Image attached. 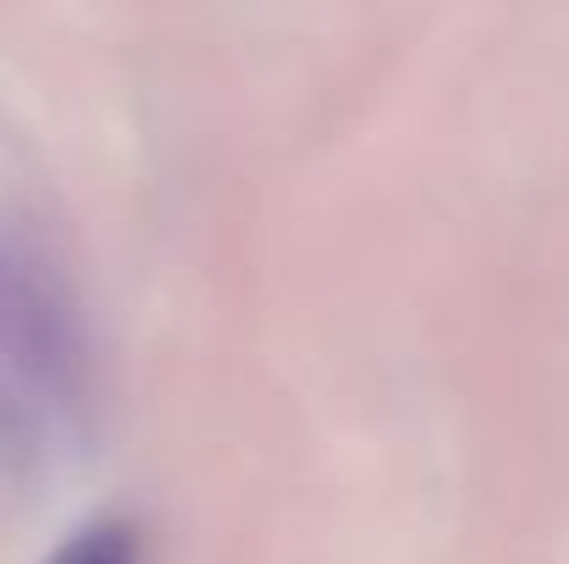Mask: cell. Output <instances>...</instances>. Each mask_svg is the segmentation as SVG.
<instances>
[{
    "instance_id": "1",
    "label": "cell",
    "mask_w": 569,
    "mask_h": 564,
    "mask_svg": "<svg viewBox=\"0 0 569 564\" xmlns=\"http://www.w3.org/2000/svg\"><path fill=\"white\" fill-rule=\"evenodd\" d=\"M83 321L61 266L0 227V443H44L83 404Z\"/></svg>"
},
{
    "instance_id": "2",
    "label": "cell",
    "mask_w": 569,
    "mask_h": 564,
    "mask_svg": "<svg viewBox=\"0 0 569 564\" xmlns=\"http://www.w3.org/2000/svg\"><path fill=\"white\" fill-rule=\"evenodd\" d=\"M44 564H139V537L122 521H100V526H83L72 543H61Z\"/></svg>"
}]
</instances>
